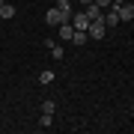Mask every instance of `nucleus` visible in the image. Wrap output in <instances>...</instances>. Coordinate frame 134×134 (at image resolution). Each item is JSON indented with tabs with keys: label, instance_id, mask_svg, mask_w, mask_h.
<instances>
[{
	"label": "nucleus",
	"instance_id": "a211bd4d",
	"mask_svg": "<svg viewBox=\"0 0 134 134\" xmlns=\"http://www.w3.org/2000/svg\"><path fill=\"white\" fill-rule=\"evenodd\" d=\"M3 3H6V0H0V6H3Z\"/></svg>",
	"mask_w": 134,
	"mask_h": 134
},
{
	"label": "nucleus",
	"instance_id": "2eb2a0df",
	"mask_svg": "<svg viewBox=\"0 0 134 134\" xmlns=\"http://www.w3.org/2000/svg\"><path fill=\"white\" fill-rule=\"evenodd\" d=\"M92 3H96L98 9H113V3H110V0H92Z\"/></svg>",
	"mask_w": 134,
	"mask_h": 134
},
{
	"label": "nucleus",
	"instance_id": "dca6fc26",
	"mask_svg": "<svg viewBox=\"0 0 134 134\" xmlns=\"http://www.w3.org/2000/svg\"><path fill=\"white\" fill-rule=\"evenodd\" d=\"M77 3H81V6H90V3H92V0H77Z\"/></svg>",
	"mask_w": 134,
	"mask_h": 134
},
{
	"label": "nucleus",
	"instance_id": "7ed1b4c3",
	"mask_svg": "<svg viewBox=\"0 0 134 134\" xmlns=\"http://www.w3.org/2000/svg\"><path fill=\"white\" fill-rule=\"evenodd\" d=\"M116 15H119V21H134V3H119L113 6Z\"/></svg>",
	"mask_w": 134,
	"mask_h": 134
},
{
	"label": "nucleus",
	"instance_id": "39448f33",
	"mask_svg": "<svg viewBox=\"0 0 134 134\" xmlns=\"http://www.w3.org/2000/svg\"><path fill=\"white\" fill-rule=\"evenodd\" d=\"M72 27H75V30H86V27H90V18H86V12L72 15Z\"/></svg>",
	"mask_w": 134,
	"mask_h": 134
},
{
	"label": "nucleus",
	"instance_id": "f03ea898",
	"mask_svg": "<svg viewBox=\"0 0 134 134\" xmlns=\"http://www.w3.org/2000/svg\"><path fill=\"white\" fill-rule=\"evenodd\" d=\"M86 33H90V39H96V42H98V39L107 36V27H104V21H101V18H96V21H90Z\"/></svg>",
	"mask_w": 134,
	"mask_h": 134
},
{
	"label": "nucleus",
	"instance_id": "6e6552de",
	"mask_svg": "<svg viewBox=\"0 0 134 134\" xmlns=\"http://www.w3.org/2000/svg\"><path fill=\"white\" fill-rule=\"evenodd\" d=\"M83 12H86V18H90V21H96V18H101V15H104V9H98L96 3H90Z\"/></svg>",
	"mask_w": 134,
	"mask_h": 134
},
{
	"label": "nucleus",
	"instance_id": "423d86ee",
	"mask_svg": "<svg viewBox=\"0 0 134 134\" xmlns=\"http://www.w3.org/2000/svg\"><path fill=\"white\" fill-rule=\"evenodd\" d=\"M72 33H75V27H72V21H66V24H60V39H63V42H72Z\"/></svg>",
	"mask_w": 134,
	"mask_h": 134
},
{
	"label": "nucleus",
	"instance_id": "20e7f679",
	"mask_svg": "<svg viewBox=\"0 0 134 134\" xmlns=\"http://www.w3.org/2000/svg\"><path fill=\"white\" fill-rule=\"evenodd\" d=\"M101 21H104V27H107V30L119 27V15H116V9H107L104 15H101Z\"/></svg>",
	"mask_w": 134,
	"mask_h": 134
},
{
	"label": "nucleus",
	"instance_id": "9d476101",
	"mask_svg": "<svg viewBox=\"0 0 134 134\" xmlns=\"http://www.w3.org/2000/svg\"><path fill=\"white\" fill-rule=\"evenodd\" d=\"M0 18H3V21H9V18H15V6H9V3H3V6H0Z\"/></svg>",
	"mask_w": 134,
	"mask_h": 134
},
{
	"label": "nucleus",
	"instance_id": "9b49d317",
	"mask_svg": "<svg viewBox=\"0 0 134 134\" xmlns=\"http://www.w3.org/2000/svg\"><path fill=\"white\" fill-rule=\"evenodd\" d=\"M54 77H57V75H54L51 69H45V72L39 75V83H45V86H48V83H54Z\"/></svg>",
	"mask_w": 134,
	"mask_h": 134
},
{
	"label": "nucleus",
	"instance_id": "0eeeda50",
	"mask_svg": "<svg viewBox=\"0 0 134 134\" xmlns=\"http://www.w3.org/2000/svg\"><path fill=\"white\" fill-rule=\"evenodd\" d=\"M45 45H48V51H51V57H54V60H63V57H66V51H63L60 45L54 42V39H48V42H45Z\"/></svg>",
	"mask_w": 134,
	"mask_h": 134
},
{
	"label": "nucleus",
	"instance_id": "1a4fd4ad",
	"mask_svg": "<svg viewBox=\"0 0 134 134\" xmlns=\"http://www.w3.org/2000/svg\"><path fill=\"white\" fill-rule=\"evenodd\" d=\"M72 42L75 45H86V42H90V33H86V30H75V33H72Z\"/></svg>",
	"mask_w": 134,
	"mask_h": 134
},
{
	"label": "nucleus",
	"instance_id": "4468645a",
	"mask_svg": "<svg viewBox=\"0 0 134 134\" xmlns=\"http://www.w3.org/2000/svg\"><path fill=\"white\" fill-rule=\"evenodd\" d=\"M54 110H57L54 101H42V113H54Z\"/></svg>",
	"mask_w": 134,
	"mask_h": 134
},
{
	"label": "nucleus",
	"instance_id": "ddd939ff",
	"mask_svg": "<svg viewBox=\"0 0 134 134\" xmlns=\"http://www.w3.org/2000/svg\"><path fill=\"white\" fill-rule=\"evenodd\" d=\"M54 6H57L60 12H69V15H72V0H57Z\"/></svg>",
	"mask_w": 134,
	"mask_h": 134
},
{
	"label": "nucleus",
	"instance_id": "f8f14e48",
	"mask_svg": "<svg viewBox=\"0 0 134 134\" xmlns=\"http://www.w3.org/2000/svg\"><path fill=\"white\" fill-rule=\"evenodd\" d=\"M39 125H42V128H51L54 125V113H42L39 116Z\"/></svg>",
	"mask_w": 134,
	"mask_h": 134
},
{
	"label": "nucleus",
	"instance_id": "f3484780",
	"mask_svg": "<svg viewBox=\"0 0 134 134\" xmlns=\"http://www.w3.org/2000/svg\"><path fill=\"white\" fill-rule=\"evenodd\" d=\"M110 3H113V6H119V3H125V0H110Z\"/></svg>",
	"mask_w": 134,
	"mask_h": 134
},
{
	"label": "nucleus",
	"instance_id": "f257e3e1",
	"mask_svg": "<svg viewBox=\"0 0 134 134\" xmlns=\"http://www.w3.org/2000/svg\"><path fill=\"white\" fill-rule=\"evenodd\" d=\"M45 21H48V27H60V24H66V21H72V15H69V12H60L57 6H51V9L45 12Z\"/></svg>",
	"mask_w": 134,
	"mask_h": 134
}]
</instances>
